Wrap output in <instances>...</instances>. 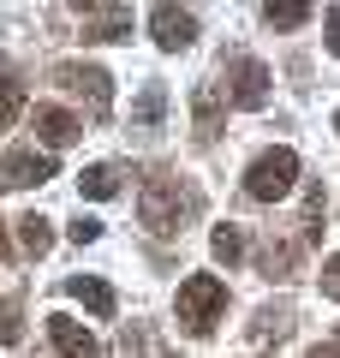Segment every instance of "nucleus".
<instances>
[{"label": "nucleus", "instance_id": "obj_1", "mask_svg": "<svg viewBox=\"0 0 340 358\" xmlns=\"http://www.w3.org/2000/svg\"><path fill=\"white\" fill-rule=\"evenodd\" d=\"M191 209H197V197H191L173 173H155L150 185H143V203H138V215H143V227H150V233H179Z\"/></svg>", "mask_w": 340, "mask_h": 358}, {"label": "nucleus", "instance_id": "obj_2", "mask_svg": "<svg viewBox=\"0 0 340 358\" xmlns=\"http://www.w3.org/2000/svg\"><path fill=\"white\" fill-rule=\"evenodd\" d=\"M179 329L185 334H209L215 322H221L227 310V287L215 281V275H191V281H179Z\"/></svg>", "mask_w": 340, "mask_h": 358}, {"label": "nucleus", "instance_id": "obj_3", "mask_svg": "<svg viewBox=\"0 0 340 358\" xmlns=\"http://www.w3.org/2000/svg\"><path fill=\"white\" fill-rule=\"evenodd\" d=\"M292 185H299V155L292 150H263L245 167V197L251 203H281Z\"/></svg>", "mask_w": 340, "mask_h": 358}, {"label": "nucleus", "instance_id": "obj_4", "mask_svg": "<svg viewBox=\"0 0 340 358\" xmlns=\"http://www.w3.org/2000/svg\"><path fill=\"white\" fill-rule=\"evenodd\" d=\"M227 102L233 108H263L269 102V66L257 54H233L227 60Z\"/></svg>", "mask_w": 340, "mask_h": 358}, {"label": "nucleus", "instance_id": "obj_5", "mask_svg": "<svg viewBox=\"0 0 340 358\" xmlns=\"http://www.w3.org/2000/svg\"><path fill=\"white\" fill-rule=\"evenodd\" d=\"M42 179H54V155L48 150H6L0 155V185H6V192H30Z\"/></svg>", "mask_w": 340, "mask_h": 358}, {"label": "nucleus", "instance_id": "obj_6", "mask_svg": "<svg viewBox=\"0 0 340 358\" xmlns=\"http://www.w3.org/2000/svg\"><path fill=\"white\" fill-rule=\"evenodd\" d=\"M54 78H60L72 96H84L90 114H108V102H113V78L101 72V66H54Z\"/></svg>", "mask_w": 340, "mask_h": 358}, {"label": "nucleus", "instance_id": "obj_7", "mask_svg": "<svg viewBox=\"0 0 340 358\" xmlns=\"http://www.w3.org/2000/svg\"><path fill=\"white\" fill-rule=\"evenodd\" d=\"M150 36H155V48H167V54L191 48V42H197V13H185V6H150Z\"/></svg>", "mask_w": 340, "mask_h": 358}, {"label": "nucleus", "instance_id": "obj_8", "mask_svg": "<svg viewBox=\"0 0 340 358\" xmlns=\"http://www.w3.org/2000/svg\"><path fill=\"white\" fill-rule=\"evenodd\" d=\"M48 341L60 346V358H101L96 334H90L84 322H72L66 310H54V317H48Z\"/></svg>", "mask_w": 340, "mask_h": 358}, {"label": "nucleus", "instance_id": "obj_9", "mask_svg": "<svg viewBox=\"0 0 340 358\" xmlns=\"http://www.w3.org/2000/svg\"><path fill=\"white\" fill-rule=\"evenodd\" d=\"M120 36H132L126 6H84V42H120Z\"/></svg>", "mask_w": 340, "mask_h": 358}, {"label": "nucleus", "instance_id": "obj_10", "mask_svg": "<svg viewBox=\"0 0 340 358\" xmlns=\"http://www.w3.org/2000/svg\"><path fill=\"white\" fill-rule=\"evenodd\" d=\"M78 131H84V120H78V114H66V108H48V102L36 108V138L48 143V150H66Z\"/></svg>", "mask_w": 340, "mask_h": 358}, {"label": "nucleus", "instance_id": "obj_11", "mask_svg": "<svg viewBox=\"0 0 340 358\" xmlns=\"http://www.w3.org/2000/svg\"><path fill=\"white\" fill-rule=\"evenodd\" d=\"M287 334H292V310H287V305H263V310L251 317V341H257V346L287 341Z\"/></svg>", "mask_w": 340, "mask_h": 358}, {"label": "nucleus", "instance_id": "obj_12", "mask_svg": "<svg viewBox=\"0 0 340 358\" xmlns=\"http://www.w3.org/2000/svg\"><path fill=\"white\" fill-rule=\"evenodd\" d=\"M66 293L84 299L96 317H113V287H108V281H96V275H72V281H66Z\"/></svg>", "mask_w": 340, "mask_h": 358}, {"label": "nucleus", "instance_id": "obj_13", "mask_svg": "<svg viewBox=\"0 0 340 358\" xmlns=\"http://www.w3.org/2000/svg\"><path fill=\"white\" fill-rule=\"evenodd\" d=\"M209 251H215V263H227V268H233V263L245 257V227H233V221H221V227L209 233Z\"/></svg>", "mask_w": 340, "mask_h": 358}, {"label": "nucleus", "instance_id": "obj_14", "mask_svg": "<svg viewBox=\"0 0 340 358\" xmlns=\"http://www.w3.org/2000/svg\"><path fill=\"white\" fill-rule=\"evenodd\" d=\"M18 245H24L30 257H48V245H54V221H48V215H24V221H18Z\"/></svg>", "mask_w": 340, "mask_h": 358}, {"label": "nucleus", "instance_id": "obj_15", "mask_svg": "<svg viewBox=\"0 0 340 358\" xmlns=\"http://www.w3.org/2000/svg\"><path fill=\"white\" fill-rule=\"evenodd\" d=\"M78 192H84V197H113V192H120V167H108V162L84 167V173H78Z\"/></svg>", "mask_w": 340, "mask_h": 358}, {"label": "nucleus", "instance_id": "obj_16", "mask_svg": "<svg viewBox=\"0 0 340 358\" xmlns=\"http://www.w3.org/2000/svg\"><path fill=\"white\" fill-rule=\"evenodd\" d=\"M162 108H167V90H162V84H143V96L132 102V126H155Z\"/></svg>", "mask_w": 340, "mask_h": 358}, {"label": "nucleus", "instance_id": "obj_17", "mask_svg": "<svg viewBox=\"0 0 340 358\" xmlns=\"http://www.w3.org/2000/svg\"><path fill=\"white\" fill-rule=\"evenodd\" d=\"M197 131L215 138L221 131V102H215V84H197Z\"/></svg>", "mask_w": 340, "mask_h": 358}, {"label": "nucleus", "instance_id": "obj_18", "mask_svg": "<svg viewBox=\"0 0 340 358\" xmlns=\"http://www.w3.org/2000/svg\"><path fill=\"white\" fill-rule=\"evenodd\" d=\"M299 251H304V245H275V239H269V245H263V268L287 281V275H292V263H299Z\"/></svg>", "mask_w": 340, "mask_h": 358}, {"label": "nucleus", "instance_id": "obj_19", "mask_svg": "<svg viewBox=\"0 0 340 358\" xmlns=\"http://www.w3.org/2000/svg\"><path fill=\"white\" fill-rule=\"evenodd\" d=\"M18 108H24V90H18V78H13V72H0V131L18 120Z\"/></svg>", "mask_w": 340, "mask_h": 358}, {"label": "nucleus", "instance_id": "obj_20", "mask_svg": "<svg viewBox=\"0 0 340 358\" xmlns=\"http://www.w3.org/2000/svg\"><path fill=\"white\" fill-rule=\"evenodd\" d=\"M263 18L275 30H299L304 18H311V6H304V0H287V6H263Z\"/></svg>", "mask_w": 340, "mask_h": 358}, {"label": "nucleus", "instance_id": "obj_21", "mask_svg": "<svg viewBox=\"0 0 340 358\" xmlns=\"http://www.w3.org/2000/svg\"><path fill=\"white\" fill-rule=\"evenodd\" d=\"M18 334H24V322H18V305H13V299H0V346H18Z\"/></svg>", "mask_w": 340, "mask_h": 358}, {"label": "nucleus", "instance_id": "obj_22", "mask_svg": "<svg viewBox=\"0 0 340 358\" xmlns=\"http://www.w3.org/2000/svg\"><path fill=\"white\" fill-rule=\"evenodd\" d=\"M72 239H78V245H96V239H101V221H96V215H78V221H72Z\"/></svg>", "mask_w": 340, "mask_h": 358}, {"label": "nucleus", "instance_id": "obj_23", "mask_svg": "<svg viewBox=\"0 0 340 358\" xmlns=\"http://www.w3.org/2000/svg\"><path fill=\"white\" fill-rule=\"evenodd\" d=\"M323 293H328V299L340 305V251H334V257L323 263Z\"/></svg>", "mask_w": 340, "mask_h": 358}, {"label": "nucleus", "instance_id": "obj_24", "mask_svg": "<svg viewBox=\"0 0 340 358\" xmlns=\"http://www.w3.org/2000/svg\"><path fill=\"white\" fill-rule=\"evenodd\" d=\"M323 36H328V54H340V6H328V18H323Z\"/></svg>", "mask_w": 340, "mask_h": 358}, {"label": "nucleus", "instance_id": "obj_25", "mask_svg": "<svg viewBox=\"0 0 340 358\" xmlns=\"http://www.w3.org/2000/svg\"><path fill=\"white\" fill-rule=\"evenodd\" d=\"M311 358H340V352H334V346H311Z\"/></svg>", "mask_w": 340, "mask_h": 358}, {"label": "nucleus", "instance_id": "obj_26", "mask_svg": "<svg viewBox=\"0 0 340 358\" xmlns=\"http://www.w3.org/2000/svg\"><path fill=\"white\" fill-rule=\"evenodd\" d=\"M6 257H13V245H6V227H0V263H6Z\"/></svg>", "mask_w": 340, "mask_h": 358}, {"label": "nucleus", "instance_id": "obj_27", "mask_svg": "<svg viewBox=\"0 0 340 358\" xmlns=\"http://www.w3.org/2000/svg\"><path fill=\"white\" fill-rule=\"evenodd\" d=\"M334 131H340V114H334Z\"/></svg>", "mask_w": 340, "mask_h": 358}]
</instances>
